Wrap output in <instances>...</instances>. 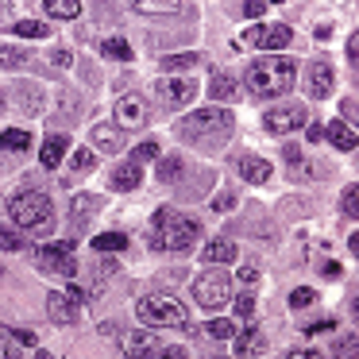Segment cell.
I'll return each instance as SVG.
<instances>
[{
	"mask_svg": "<svg viewBox=\"0 0 359 359\" xmlns=\"http://www.w3.org/2000/svg\"><path fill=\"white\" fill-rule=\"evenodd\" d=\"M248 89L255 97H282L294 89V78H297V66L294 58H282V55H266L259 62L248 66Z\"/></svg>",
	"mask_w": 359,
	"mask_h": 359,
	"instance_id": "6da1fadb",
	"label": "cell"
},
{
	"mask_svg": "<svg viewBox=\"0 0 359 359\" xmlns=\"http://www.w3.org/2000/svg\"><path fill=\"white\" fill-rule=\"evenodd\" d=\"M197 232H201L197 220L182 217V212H174V209H158L155 224H151V248H158V251H186V248H194Z\"/></svg>",
	"mask_w": 359,
	"mask_h": 359,
	"instance_id": "7a4b0ae2",
	"label": "cell"
},
{
	"mask_svg": "<svg viewBox=\"0 0 359 359\" xmlns=\"http://www.w3.org/2000/svg\"><path fill=\"white\" fill-rule=\"evenodd\" d=\"M135 313H140V320H143V325H151V328H189L186 305H182L178 297H166V294L140 297Z\"/></svg>",
	"mask_w": 359,
	"mask_h": 359,
	"instance_id": "3957f363",
	"label": "cell"
},
{
	"mask_svg": "<svg viewBox=\"0 0 359 359\" xmlns=\"http://www.w3.org/2000/svg\"><path fill=\"white\" fill-rule=\"evenodd\" d=\"M8 217H12V224H20V228H43L50 220V197L27 189V194H20L8 201Z\"/></svg>",
	"mask_w": 359,
	"mask_h": 359,
	"instance_id": "277c9868",
	"label": "cell"
},
{
	"mask_svg": "<svg viewBox=\"0 0 359 359\" xmlns=\"http://www.w3.org/2000/svg\"><path fill=\"white\" fill-rule=\"evenodd\" d=\"M232 128V112L228 109H201L194 116L178 120V135L194 140V135H212V132H228Z\"/></svg>",
	"mask_w": 359,
	"mask_h": 359,
	"instance_id": "5b68a950",
	"label": "cell"
},
{
	"mask_svg": "<svg viewBox=\"0 0 359 359\" xmlns=\"http://www.w3.org/2000/svg\"><path fill=\"white\" fill-rule=\"evenodd\" d=\"M39 271L74 278V271H78V263H74V243H70V240H58V243L39 248Z\"/></svg>",
	"mask_w": 359,
	"mask_h": 359,
	"instance_id": "8992f818",
	"label": "cell"
},
{
	"mask_svg": "<svg viewBox=\"0 0 359 359\" xmlns=\"http://www.w3.org/2000/svg\"><path fill=\"white\" fill-rule=\"evenodd\" d=\"M194 294L205 309H220V305L228 302V274H220V271L201 274V278L194 282Z\"/></svg>",
	"mask_w": 359,
	"mask_h": 359,
	"instance_id": "52a82bcc",
	"label": "cell"
},
{
	"mask_svg": "<svg viewBox=\"0 0 359 359\" xmlns=\"http://www.w3.org/2000/svg\"><path fill=\"white\" fill-rule=\"evenodd\" d=\"M243 47H290V27L286 24H271V27H248L240 35Z\"/></svg>",
	"mask_w": 359,
	"mask_h": 359,
	"instance_id": "ba28073f",
	"label": "cell"
},
{
	"mask_svg": "<svg viewBox=\"0 0 359 359\" xmlns=\"http://www.w3.org/2000/svg\"><path fill=\"white\" fill-rule=\"evenodd\" d=\"M158 97H163L170 109H182L197 97V78H163L158 81Z\"/></svg>",
	"mask_w": 359,
	"mask_h": 359,
	"instance_id": "9c48e42d",
	"label": "cell"
},
{
	"mask_svg": "<svg viewBox=\"0 0 359 359\" xmlns=\"http://www.w3.org/2000/svg\"><path fill=\"white\" fill-rule=\"evenodd\" d=\"M305 124V109H271L263 116V128L271 135H290L294 128Z\"/></svg>",
	"mask_w": 359,
	"mask_h": 359,
	"instance_id": "30bf717a",
	"label": "cell"
},
{
	"mask_svg": "<svg viewBox=\"0 0 359 359\" xmlns=\"http://www.w3.org/2000/svg\"><path fill=\"white\" fill-rule=\"evenodd\" d=\"M332 81H336L332 66H328V62H313L305 89H309V97H328V93H332Z\"/></svg>",
	"mask_w": 359,
	"mask_h": 359,
	"instance_id": "8fae6325",
	"label": "cell"
},
{
	"mask_svg": "<svg viewBox=\"0 0 359 359\" xmlns=\"http://www.w3.org/2000/svg\"><path fill=\"white\" fill-rule=\"evenodd\" d=\"M116 120L124 128H140V124H147V104L140 101V97H120V104H116Z\"/></svg>",
	"mask_w": 359,
	"mask_h": 359,
	"instance_id": "7c38bea8",
	"label": "cell"
},
{
	"mask_svg": "<svg viewBox=\"0 0 359 359\" xmlns=\"http://www.w3.org/2000/svg\"><path fill=\"white\" fill-rule=\"evenodd\" d=\"M47 313H50V320H55V325H74V320H78V313H81V305H74L66 294H50L47 297Z\"/></svg>",
	"mask_w": 359,
	"mask_h": 359,
	"instance_id": "4fadbf2b",
	"label": "cell"
},
{
	"mask_svg": "<svg viewBox=\"0 0 359 359\" xmlns=\"http://www.w3.org/2000/svg\"><path fill=\"white\" fill-rule=\"evenodd\" d=\"M155 348H158V340L147 332V328H140V332H128V336H124V351H128V355H135V359H147Z\"/></svg>",
	"mask_w": 359,
	"mask_h": 359,
	"instance_id": "5bb4252c",
	"label": "cell"
},
{
	"mask_svg": "<svg viewBox=\"0 0 359 359\" xmlns=\"http://www.w3.org/2000/svg\"><path fill=\"white\" fill-rule=\"evenodd\" d=\"M201 259L209 266H220V263H236V243L232 240H209L201 251Z\"/></svg>",
	"mask_w": 359,
	"mask_h": 359,
	"instance_id": "9a60e30c",
	"label": "cell"
},
{
	"mask_svg": "<svg viewBox=\"0 0 359 359\" xmlns=\"http://www.w3.org/2000/svg\"><path fill=\"white\" fill-rule=\"evenodd\" d=\"M236 170H240L243 182H266L271 178V163H266V158H255V155H243L240 163H236Z\"/></svg>",
	"mask_w": 359,
	"mask_h": 359,
	"instance_id": "2e32d148",
	"label": "cell"
},
{
	"mask_svg": "<svg viewBox=\"0 0 359 359\" xmlns=\"http://www.w3.org/2000/svg\"><path fill=\"white\" fill-rule=\"evenodd\" d=\"M93 143L112 155V151L124 147V132H120V128H112V124H101V128H93Z\"/></svg>",
	"mask_w": 359,
	"mask_h": 359,
	"instance_id": "e0dca14e",
	"label": "cell"
},
{
	"mask_svg": "<svg viewBox=\"0 0 359 359\" xmlns=\"http://www.w3.org/2000/svg\"><path fill=\"white\" fill-rule=\"evenodd\" d=\"M325 135H328V140H332L340 151H355V128H348V120H336V124H328Z\"/></svg>",
	"mask_w": 359,
	"mask_h": 359,
	"instance_id": "ac0fdd59",
	"label": "cell"
},
{
	"mask_svg": "<svg viewBox=\"0 0 359 359\" xmlns=\"http://www.w3.org/2000/svg\"><path fill=\"white\" fill-rule=\"evenodd\" d=\"M236 355H251V351L263 348V336H259V328H236Z\"/></svg>",
	"mask_w": 359,
	"mask_h": 359,
	"instance_id": "d6986e66",
	"label": "cell"
},
{
	"mask_svg": "<svg viewBox=\"0 0 359 359\" xmlns=\"http://www.w3.org/2000/svg\"><path fill=\"white\" fill-rule=\"evenodd\" d=\"M62 155H66V135H50L47 143H43V166H47V170H55L58 163H62Z\"/></svg>",
	"mask_w": 359,
	"mask_h": 359,
	"instance_id": "ffe728a7",
	"label": "cell"
},
{
	"mask_svg": "<svg viewBox=\"0 0 359 359\" xmlns=\"http://www.w3.org/2000/svg\"><path fill=\"white\" fill-rule=\"evenodd\" d=\"M112 186H116V189H135V186H140V166H135V163L116 166V170H112Z\"/></svg>",
	"mask_w": 359,
	"mask_h": 359,
	"instance_id": "44dd1931",
	"label": "cell"
},
{
	"mask_svg": "<svg viewBox=\"0 0 359 359\" xmlns=\"http://www.w3.org/2000/svg\"><path fill=\"white\" fill-rule=\"evenodd\" d=\"M43 12H47V16H58V20H74L81 12V4H78V0H47Z\"/></svg>",
	"mask_w": 359,
	"mask_h": 359,
	"instance_id": "7402d4cb",
	"label": "cell"
},
{
	"mask_svg": "<svg viewBox=\"0 0 359 359\" xmlns=\"http://www.w3.org/2000/svg\"><path fill=\"white\" fill-rule=\"evenodd\" d=\"M128 248V236H120V232H101V236H93V251H124Z\"/></svg>",
	"mask_w": 359,
	"mask_h": 359,
	"instance_id": "603a6c76",
	"label": "cell"
},
{
	"mask_svg": "<svg viewBox=\"0 0 359 359\" xmlns=\"http://www.w3.org/2000/svg\"><path fill=\"white\" fill-rule=\"evenodd\" d=\"M27 143H32V135L27 132H20V128H8V132H0V147L4 151H27Z\"/></svg>",
	"mask_w": 359,
	"mask_h": 359,
	"instance_id": "cb8c5ba5",
	"label": "cell"
},
{
	"mask_svg": "<svg viewBox=\"0 0 359 359\" xmlns=\"http://www.w3.org/2000/svg\"><path fill=\"white\" fill-rule=\"evenodd\" d=\"M104 55H109V58H120V62H128V58H132V47H128L124 39H109V43H104Z\"/></svg>",
	"mask_w": 359,
	"mask_h": 359,
	"instance_id": "d4e9b609",
	"label": "cell"
},
{
	"mask_svg": "<svg viewBox=\"0 0 359 359\" xmlns=\"http://www.w3.org/2000/svg\"><path fill=\"white\" fill-rule=\"evenodd\" d=\"M332 351H336V359H355V332H351V336H340Z\"/></svg>",
	"mask_w": 359,
	"mask_h": 359,
	"instance_id": "484cf974",
	"label": "cell"
},
{
	"mask_svg": "<svg viewBox=\"0 0 359 359\" xmlns=\"http://www.w3.org/2000/svg\"><path fill=\"white\" fill-rule=\"evenodd\" d=\"M12 32H16V35H24V39H39V35H47V27H43V24H35V20H24V24H16Z\"/></svg>",
	"mask_w": 359,
	"mask_h": 359,
	"instance_id": "4316f807",
	"label": "cell"
},
{
	"mask_svg": "<svg viewBox=\"0 0 359 359\" xmlns=\"http://www.w3.org/2000/svg\"><path fill=\"white\" fill-rule=\"evenodd\" d=\"M212 97H217V101H224V97L232 101V97H236V81L232 78H217V81H212Z\"/></svg>",
	"mask_w": 359,
	"mask_h": 359,
	"instance_id": "83f0119b",
	"label": "cell"
},
{
	"mask_svg": "<svg viewBox=\"0 0 359 359\" xmlns=\"http://www.w3.org/2000/svg\"><path fill=\"white\" fill-rule=\"evenodd\" d=\"M209 336H212V340H232L236 325H228V320H209Z\"/></svg>",
	"mask_w": 359,
	"mask_h": 359,
	"instance_id": "f1b7e54d",
	"label": "cell"
},
{
	"mask_svg": "<svg viewBox=\"0 0 359 359\" xmlns=\"http://www.w3.org/2000/svg\"><path fill=\"white\" fill-rule=\"evenodd\" d=\"M0 248H4V251H20V248H24V236L12 232V228H0Z\"/></svg>",
	"mask_w": 359,
	"mask_h": 359,
	"instance_id": "f546056e",
	"label": "cell"
},
{
	"mask_svg": "<svg viewBox=\"0 0 359 359\" xmlns=\"http://www.w3.org/2000/svg\"><path fill=\"white\" fill-rule=\"evenodd\" d=\"M182 174V158H163V166H158V178L163 182H174Z\"/></svg>",
	"mask_w": 359,
	"mask_h": 359,
	"instance_id": "4dcf8cb0",
	"label": "cell"
},
{
	"mask_svg": "<svg viewBox=\"0 0 359 359\" xmlns=\"http://www.w3.org/2000/svg\"><path fill=\"white\" fill-rule=\"evenodd\" d=\"M93 205H97V197H78V201H74V209H70V217L74 220H81V217H89V212H93Z\"/></svg>",
	"mask_w": 359,
	"mask_h": 359,
	"instance_id": "1f68e13d",
	"label": "cell"
},
{
	"mask_svg": "<svg viewBox=\"0 0 359 359\" xmlns=\"http://www.w3.org/2000/svg\"><path fill=\"white\" fill-rule=\"evenodd\" d=\"M0 62H4V66H24L27 55H24V50H16V47H0Z\"/></svg>",
	"mask_w": 359,
	"mask_h": 359,
	"instance_id": "d6a6232c",
	"label": "cell"
},
{
	"mask_svg": "<svg viewBox=\"0 0 359 359\" xmlns=\"http://www.w3.org/2000/svg\"><path fill=\"white\" fill-rule=\"evenodd\" d=\"M309 302H313V290L309 286H297L294 294H290V305H294V309H305Z\"/></svg>",
	"mask_w": 359,
	"mask_h": 359,
	"instance_id": "836d02e7",
	"label": "cell"
},
{
	"mask_svg": "<svg viewBox=\"0 0 359 359\" xmlns=\"http://www.w3.org/2000/svg\"><path fill=\"white\" fill-rule=\"evenodd\" d=\"M251 313H255V297L240 294V297H236V317H251Z\"/></svg>",
	"mask_w": 359,
	"mask_h": 359,
	"instance_id": "e575fe53",
	"label": "cell"
},
{
	"mask_svg": "<svg viewBox=\"0 0 359 359\" xmlns=\"http://www.w3.org/2000/svg\"><path fill=\"white\" fill-rule=\"evenodd\" d=\"M155 155H158L155 143H140V147H135V155H132V163L140 166V163H147V158H155Z\"/></svg>",
	"mask_w": 359,
	"mask_h": 359,
	"instance_id": "d590c367",
	"label": "cell"
},
{
	"mask_svg": "<svg viewBox=\"0 0 359 359\" xmlns=\"http://www.w3.org/2000/svg\"><path fill=\"white\" fill-rule=\"evenodd\" d=\"M147 359H186V351H182V348H163V344H158Z\"/></svg>",
	"mask_w": 359,
	"mask_h": 359,
	"instance_id": "8d00e7d4",
	"label": "cell"
},
{
	"mask_svg": "<svg viewBox=\"0 0 359 359\" xmlns=\"http://www.w3.org/2000/svg\"><path fill=\"white\" fill-rule=\"evenodd\" d=\"M355 197H359V189H355V186L344 189V212H351V217L359 212V201H355Z\"/></svg>",
	"mask_w": 359,
	"mask_h": 359,
	"instance_id": "74e56055",
	"label": "cell"
},
{
	"mask_svg": "<svg viewBox=\"0 0 359 359\" xmlns=\"http://www.w3.org/2000/svg\"><path fill=\"white\" fill-rule=\"evenodd\" d=\"M197 62V55H178V58H166V70H182V66H194Z\"/></svg>",
	"mask_w": 359,
	"mask_h": 359,
	"instance_id": "f35d334b",
	"label": "cell"
},
{
	"mask_svg": "<svg viewBox=\"0 0 359 359\" xmlns=\"http://www.w3.org/2000/svg\"><path fill=\"white\" fill-rule=\"evenodd\" d=\"M74 166H78V170H89V166H93V151H74Z\"/></svg>",
	"mask_w": 359,
	"mask_h": 359,
	"instance_id": "ab89813d",
	"label": "cell"
},
{
	"mask_svg": "<svg viewBox=\"0 0 359 359\" xmlns=\"http://www.w3.org/2000/svg\"><path fill=\"white\" fill-rule=\"evenodd\" d=\"M236 278L251 286V282H259V271H255V266H240V271H236Z\"/></svg>",
	"mask_w": 359,
	"mask_h": 359,
	"instance_id": "60d3db41",
	"label": "cell"
},
{
	"mask_svg": "<svg viewBox=\"0 0 359 359\" xmlns=\"http://www.w3.org/2000/svg\"><path fill=\"white\" fill-rule=\"evenodd\" d=\"M62 294H66V297H70V302H74V305H81V302H86V290H78V286H70V290H62Z\"/></svg>",
	"mask_w": 359,
	"mask_h": 359,
	"instance_id": "b9f144b4",
	"label": "cell"
},
{
	"mask_svg": "<svg viewBox=\"0 0 359 359\" xmlns=\"http://www.w3.org/2000/svg\"><path fill=\"white\" fill-rule=\"evenodd\" d=\"M16 340L24 344V348H35V332H27V328H20V332H16Z\"/></svg>",
	"mask_w": 359,
	"mask_h": 359,
	"instance_id": "7bdbcfd3",
	"label": "cell"
},
{
	"mask_svg": "<svg viewBox=\"0 0 359 359\" xmlns=\"http://www.w3.org/2000/svg\"><path fill=\"white\" fill-rule=\"evenodd\" d=\"M286 359H320V351H309V348H302V351H290Z\"/></svg>",
	"mask_w": 359,
	"mask_h": 359,
	"instance_id": "ee69618b",
	"label": "cell"
},
{
	"mask_svg": "<svg viewBox=\"0 0 359 359\" xmlns=\"http://www.w3.org/2000/svg\"><path fill=\"white\" fill-rule=\"evenodd\" d=\"M336 320H313V325H305V332H325V328H332Z\"/></svg>",
	"mask_w": 359,
	"mask_h": 359,
	"instance_id": "f6af8a7d",
	"label": "cell"
},
{
	"mask_svg": "<svg viewBox=\"0 0 359 359\" xmlns=\"http://www.w3.org/2000/svg\"><path fill=\"white\" fill-rule=\"evenodd\" d=\"M50 62H55V66H70V50H55V55H50Z\"/></svg>",
	"mask_w": 359,
	"mask_h": 359,
	"instance_id": "bcb514c9",
	"label": "cell"
},
{
	"mask_svg": "<svg viewBox=\"0 0 359 359\" xmlns=\"http://www.w3.org/2000/svg\"><path fill=\"white\" fill-rule=\"evenodd\" d=\"M348 58H351V66H355V58H359V35H351V43H348Z\"/></svg>",
	"mask_w": 359,
	"mask_h": 359,
	"instance_id": "7dc6e473",
	"label": "cell"
},
{
	"mask_svg": "<svg viewBox=\"0 0 359 359\" xmlns=\"http://www.w3.org/2000/svg\"><path fill=\"white\" fill-rule=\"evenodd\" d=\"M340 109H344V116H351V128H355V101H351V97H348V101H344Z\"/></svg>",
	"mask_w": 359,
	"mask_h": 359,
	"instance_id": "c3c4849f",
	"label": "cell"
},
{
	"mask_svg": "<svg viewBox=\"0 0 359 359\" xmlns=\"http://www.w3.org/2000/svg\"><path fill=\"white\" fill-rule=\"evenodd\" d=\"M12 355V340L8 336H0V359H8Z\"/></svg>",
	"mask_w": 359,
	"mask_h": 359,
	"instance_id": "681fc988",
	"label": "cell"
},
{
	"mask_svg": "<svg viewBox=\"0 0 359 359\" xmlns=\"http://www.w3.org/2000/svg\"><path fill=\"white\" fill-rule=\"evenodd\" d=\"M243 12H248V16H263L266 4H243Z\"/></svg>",
	"mask_w": 359,
	"mask_h": 359,
	"instance_id": "f907efd6",
	"label": "cell"
},
{
	"mask_svg": "<svg viewBox=\"0 0 359 359\" xmlns=\"http://www.w3.org/2000/svg\"><path fill=\"white\" fill-rule=\"evenodd\" d=\"M309 140H313V143H320V140H325V128L313 124V128H309Z\"/></svg>",
	"mask_w": 359,
	"mask_h": 359,
	"instance_id": "816d5d0a",
	"label": "cell"
},
{
	"mask_svg": "<svg viewBox=\"0 0 359 359\" xmlns=\"http://www.w3.org/2000/svg\"><path fill=\"white\" fill-rule=\"evenodd\" d=\"M35 359H58V355H50V351H35Z\"/></svg>",
	"mask_w": 359,
	"mask_h": 359,
	"instance_id": "f5cc1de1",
	"label": "cell"
},
{
	"mask_svg": "<svg viewBox=\"0 0 359 359\" xmlns=\"http://www.w3.org/2000/svg\"><path fill=\"white\" fill-rule=\"evenodd\" d=\"M0 278H4V266H0Z\"/></svg>",
	"mask_w": 359,
	"mask_h": 359,
	"instance_id": "db71d44e",
	"label": "cell"
}]
</instances>
